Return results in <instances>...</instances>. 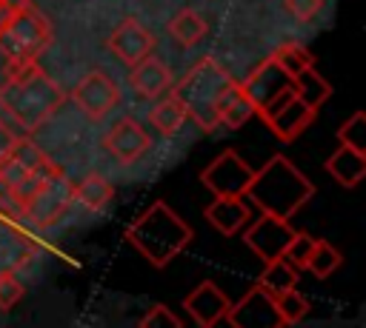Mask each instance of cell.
<instances>
[{
    "mask_svg": "<svg viewBox=\"0 0 366 328\" xmlns=\"http://www.w3.org/2000/svg\"><path fill=\"white\" fill-rule=\"evenodd\" d=\"M9 3H11V6H17V9H20V6H29V3H34V0H9Z\"/></svg>",
    "mask_w": 366,
    "mask_h": 328,
    "instance_id": "cell-34",
    "label": "cell"
},
{
    "mask_svg": "<svg viewBox=\"0 0 366 328\" xmlns=\"http://www.w3.org/2000/svg\"><path fill=\"white\" fill-rule=\"evenodd\" d=\"M326 171L332 174V180L343 188H357L366 177V151L352 148V145H337L329 160H326Z\"/></svg>",
    "mask_w": 366,
    "mask_h": 328,
    "instance_id": "cell-18",
    "label": "cell"
},
{
    "mask_svg": "<svg viewBox=\"0 0 366 328\" xmlns=\"http://www.w3.org/2000/svg\"><path fill=\"white\" fill-rule=\"evenodd\" d=\"M289 88H292V94H295L297 100H303V103L312 106L315 111L332 97V83H329L320 71H315V66L297 71V74L289 80Z\"/></svg>",
    "mask_w": 366,
    "mask_h": 328,
    "instance_id": "cell-21",
    "label": "cell"
},
{
    "mask_svg": "<svg viewBox=\"0 0 366 328\" xmlns=\"http://www.w3.org/2000/svg\"><path fill=\"white\" fill-rule=\"evenodd\" d=\"M252 174H254V168L234 148H226L200 171V183L214 197H243Z\"/></svg>",
    "mask_w": 366,
    "mask_h": 328,
    "instance_id": "cell-7",
    "label": "cell"
},
{
    "mask_svg": "<svg viewBox=\"0 0 366 328\" xmlns=\"http://www.w3.org/2000/svg\"><path fill=\"white\" fill-rule=\"evenodd\" d=\"M272 299H274V308H277L283 325H295L297 319H303V317L309 314V299H306L303 294H297V288L272 294Z\"/></svg>",
    "mask_w": 366,
    "mask_h": 328,
    "instance_id": "cell-27",
    "label": "cell"
},
{
    "mask_svg": "<svg viewBox=\"0 0 366 328\" xmlns=\"http://www.w3.org/2000/svg\"><path fill=\"white\" fill-rule=\"evenodd\" d=\"M71 203H74V183L60 168H51L20 200V208H23V217L26 220H31L40 228H49V225H54L69 211Z\"/></svg>",
    "mask_w": 366,
    "mask_h": 328,
    "instance_id": "cell-6",
    "label": "cell"
},
{
    "mask_svg": "<svg viewBox=\"0 0 366 328\" xmlns=\"http://www.w3.org/2000/svg\"><path fill=\"white\" fill-rule=\"evenodd\" d=\"M312 194L315 183L286 154H274L263 168L252 174L243 197H249L260 211L289 220L312 200Z\"/></svg>",
    "mask_w": 366,
    "mask_h": 328,
    "instance_id": "cell-2",
    "label": "cell"
},
{
    "mask_svg": "<svg viewBox=\"0 0 366 328\" xmlns=\"http://www.w3.org/2000/svg\"><path fill=\"white\" fill-rule=\"evenodd\" d=\"M169 34L174 43H180L183 48L197 46L206 34H209V23L194 11V9H183L169 20Z\"/></svg>",
    "mask_w": 366,
    "mask_h": 328,
    "instance_id": "cell-22",
    "label": "cell"
},
{
    "mask_svg": "<svg viewBox=\"0 0 366 328\" xmlns=\"http://www.w3.org/2000/svg\"><path fill=\"white\" fill-rule=\"evenodd\" d=\"M51 43V23L31 3L20 6L0 29V51L9 63H31Z\"/></svg>",
    "mask_w": 366,
    "mask_h": 328,
    "instance_id": "cell-5",
    "label": "cell"
},
{
    "mask_svg": "<svg viewBox=\"0 0 366 328\" xmlns=\"http://www.w3.org/2000/svg\"><path fill=\"white\" fill-rule=\"evenodd\" d=\"M297 277H300V271H297L289 260L274 257V260H266V268H263V274H260L257 282H260L269 294H280V291L295 288V285H297Z\"/></svg>",
    "mask_w": 366,
    "mask_h": 328,
    "instance_id": "cell-24",
    "label": "cell"
},
{
    "mask_svg": "<svg viewBox=\"0 0 366 328\" xmlns=\"http://www.w3.org/2000/svg\"><path fill=\"white\" fill-rule=\"evenodd\" d=\"M315 108L312 106H306L303 100H297L295 94L289 97V100H283L277 108H272L269 114H263V120H266V125H269V131L277 137V140H283V143H289V140H295L297 134H303L312 123H315Z\"/></svg>",
    "mask_w": 366,
    "mask_h": 328,
    "instance_id": "cell-14",
    "label": "cell"
},
{
    "mask_svg": "<svg viewBox=\"0 0 366 328\" xmlns=\"http://www.w3.org/2000/svg\"><path fill=\"white\" fill-rule=\"evenodd\" d=\"M106 46H109V51H112L120 63H126V66L132 68L134 63H140L143 57H149V54L154 51V34H152L137 17H123V20L112 29Z\"/></svg>",
    "mask_w": 366,
    "mask_h": 328,
    "instance_id": "cell-11",
    "label": "cell"
},
{
    "mask_svg": "<svg viewBox=\"0 0 366 328\" xmlns=\"http://www.w3.org/2000/svg\"><path fill=\"white\" fill-rule=\"evenodd\" d=\"M232 80H234V77H232L214 57H203V60H197V63L183 74V80H174V83H172V91L183 100L186 114H189L203 131H212V128H217V114H214L217 97L223 94V88H226Z\"/></svg>",
    "mask_w": 366,
    "mask_h": 328,
    "instance_id": "cell-4",
    "label": "cell"
},
{
    "mask_svg": "<svg viewBox=\"0 0 366 328\" xmlns=\"http://www.w3.org/2000/svg\"><path fill=\"white\" fill-rule=\"evenodd\" d=\"M157 100V97H154ZM189 120V114H186V106H183V100L169 88V94L163 97V100H157L154 106H152V111H149V123L154 125V131L160 134V137H174L180 128H183V123Z\"/></svg>",
    "mask_w": 366,
    "mask_h": 328,
    "instance_id": "cell-20",
    "label": "cell"
},
{
    "mask_svg": "<svg viewBox=\"0 0 366 328\" xmlns=\"http://www.w3.org/2000/svg\"><path fill=\"white\" fill-rule=\"evenodd\" d=\"M74 200L89 211H103L114 200V185L103 174H86L80 183H74Z\"/></svg>",
    "mask_w": 366,
    "mask_h": 328,
    "instance_id": "cell-23",
    "label": "cell"
},
{
    "mask_svg": "<svg viewBox=\"0 0 366 328\" xmlns=\"http://www.w3.org/2000/svg\"><path fill=\"white\" fill-rule=\"evenodd\" d=\"M172 83H174V77H172L169 66H166L163 60L152 57V54L143 57L140 63H134L132 71H129V86H132L140 97H146V100H154V97L166 94V91L172 88Z\"/></svg>",
    "mask_w": 366,
    "mask_h": 328,
    "instance_id": "cell-16",
    "label": "cell"
},
{
    "mask_svg": "<svg viewBox=\"0 0 366 328\" xmlns=\"http://www.w3.org/2000/svg\"><path fill=\"white\" fill-rule=\"evenodd\" d=\"M137 325H140V328H180L183 322H180V317H174L166 305H152L149 314H146Z\"/></svg>",
    "mask_w": 366,
    "mask_h": 328,
    "instance_id": "cell-31",
    "label": "cell"
},
{
    "mask_svg": "<svg viewBox=\"0 0 366 328\" xmlns=\"http://www.w3.org/2000/svg\"><path fill=\"white\" fill-rule=\"evenodd\" d=\"M206 220L220 234L232 237L240 228H246V222L252 220V208L246 205L243 197H214V203L206 205Z\"/></svg>",
    "mask_w": 366,
    "mask_h": 328,
    "instance_id": "cell-19",
    "label": "cell"
},
{
    "mask_svg": "<svg viewBox=\"0 0 366 328\" xmlns=\"http://www.w3.org/2000/svg\"><path fill=\"white\" fill-rule=\"evenodd\" d=\"M226 322L232 328H283L274 299L260 282H254L252 291H246L237 302H232Z\"/></svg>",
    "mask_w": 366,
    "mask_h": 328,
    "instance_id": "cell-9",
    "label": "cell"
},
{
    "mask_svg": "<svg viewBox=\"0 0 366 328\" xmlns=\"http://www.w3.org/2000/svg\"><path fill=\"white\" fill-rule=\"evenodd\" d=\"M103 148L109 151L112 160H117L120 165H132L137 163L149 148H152V137L146 134V128L134 120V117H120L103 137Z\"/></svg>",
    "mask_w": 366,
    "mask_h": 328,
    "instance_id": "cell-12",
    "label": "cell"
},
{
    "mask_svg": "<svg viewBox=\"0 0 366 328\" xmlns=\"http://www.w3.org/2000/svg\"><path fill=\"white\" fill-rule=\"evenodd\" d=\"M192 237H194L192 225L183 217H177L163 200L152 203L126 228L129 245L154 268H166L177 254H183Z\"/></svg>",
    "mask_w": 366,
    "mask_h": 328,
    "instance_id": "cell-3",
    "label": "cell"
},
{
    "mask_svg": "<svg viewBox=\"0 0 366 328\" xmlns=\"http://www.w3.org/2000/svg\"><path fill=\"white\" fill-rule=\"evenodd\" d=\"M269 57L289 74V80H292L297 71L315 66V57L309 54V48H303V46H297V43H283V46H277Z\"/></svg>",
    "mask_w": 366,
    "mask_h": 328,
    "instance_id": "cell-26",
    "label": "cell"
},
{
    "mask_svg": "<svg viewBox=\"0 0 366 328\" xmlns=\"http://www.w3.org/2000/svg\"><path fill=\"white\" fill-rule=\"evenodd\" d=\"M312 240H315V237H309V234H303V231H295V237L289 240V245H286V251H283V260H289L297 271H303V268H306V257H309V251H312Z\"/></svg>",
    "mask_w": 366,
    "mask_h": 328,
    "instance_id": "cell-30",
    "label": "cell"
},
{
    "mask_svg": "<svg viewBox=\"0 0 366 328\" xmlns=\"http://www.w3.org/2000/svg\"><path fill=\"white\" fill-rule=\"evenodd\" d=\"M26 294L23 280L17 277L14 268H3L0 271V311H11Z\"/></svg>",
    "mask_w": 366,
    "mask_h": 328,
    "instance_id": "cell-28",
    "label": "cell"
},
{
    "mask_svg": "<svg viewBox=\"0 0 366 328\" xmlns=\"http://www.w3.org/2000/svg\"><path fill=\"white\" fill-rule=\"evenodd\" d=\"M283 3L297 23H312L323 11V0H283Z\"/></svg>",
    "mask_w": 366,
    "mask_h": 328,
    "instance_id": "cell-32",
    "label": "cell"
},
{
    "mask_svg": "<svg viewBox=\"0 0 366 328\" xmlns=\"http://www.w3.org/2000/svg\"><path fill=\"white\" fill-rule=\"evenodd\" d=\"M363 128H366V114L363 111H355L340 128H337V140L343 145H352V148H360L363 151Z\"/></svg>",
    "mask_w": 366,
    "mask_h": 328,
    "instance_id": "cell-29",
    "label": "cell"
},
{
    "mask_svg": "<svg viewBox=\"0 0 366 328\" xmlns=\"http://www.w3.org/2000/svg\"><path fill=\"white\" fill-rule=\"evenodd\" d=\"M63 103L66 91L37 66V60L9 63L6 80L0 83V111L17 125V134L37 131Z\"/></svg>",
    "mask_w": 366,
    "mask_h": 328,
    "instance_id": "cell-1",
    "label": "cell"
},
{
    "mask_svg": "<svg viewBox=\"0 0 366 328\" xmlns=\"http://www.w3.org/2000/svg\"><path fill=\"white\" fill-rule=\"evenodd\" d=\"M214 114H217V125H226V128H240L252 120V114H257L252 97L246 94V88L240 86V80H232L223 94L217 97V106H214Z\"/></svg>",
    "mask_w": 366,
    "mask_h": 328,
    "instance_id": "cell-17",
    "label": "cell"
},
{
    "mask_svg": "<svg viewBox=\"0 0 366 328\" xmlns=\"http://www.w3.org/2000/svg\"><path fill=\"white\" fill-rule=\"evenodd\" d=\"M71 103L89 120H103L114 106H120V88L103 68H92L71 88Z\"/></svg>",
    "mask_w": 366,
    "mask_h": 328,
    "instance_id": "cell-8",
    "label": "cell"
},
{
    "mask_svg": "<svg viewBox=\"0 0 366 328\" xmlns=\"http://www.w3.org/2000/svg\"><path fill=\"white\" fill-rule=\"evenodd\" d=\"M240 86L246 88V94L252 97L254 108L260 111V108L269 106L277 94H283V91L289 88V74H286L272 57H266L246 80H240Z\"/></svg>",
    "mask_w": 366,
    "mask_h": 328,
    "instance_id": "cell-15",
    "label": "cell"
},
{
    "mask_svg": "<svg viewBox=\"0 0 366 328\" xmlns=\"http://www.w3.org/2000/svg\"><path fill=\"white\" fill-rule=\"evenodd\" d=\"M340 265H343V254H340L329 240H312V251H309V257H306V268H309L317 280L332 277Z\"/></svg>",
    "mask_w": 366,
    "mask_h": 328,
    "instance_id": "cell-25",
    "label": "cell"
},
{
    "mask_svg": "<svg viewBox=\"0 0 366 328\" xmlns=\"http://www.w3.org/2000/svg\"><path fill=\"white\" fill-rule=\"evenodd\" d=\"M14 11H17V6H11L9 0H0V29L11 20V14H14Z\"/></svg>",
    "mask_w": 366,
    "mask_h": 328,
    "instance_id": "cell-33",
    "label": "cell"
},
{
    "mask_svg": "<svg viewBox=\"0 0 366 328\" xmlns=\"http://www.w3.org/2000/svg\"><path fill=\"white\" fill-rule=\"evenodd\" d=\"M246 225H249V228H246L243 240H246V245H249L263 262H266V260H274V257H283L289 240L295 237V228L289 225V220L274 217V214H266V211H263L254 222L249 220Z\"/></svg>",
    "mask_w": 366,
    "mask_h": 328,
    "instance_id": "cell-10",
    "label": "cell"
},
{
    "mask_svg": "<svg viewBox=\"0 0 366 328\" xmlns=\"http://www.w3.org/2000/svg\"><path fill=\"white\" fill-rule=\"evenodd\" d=\"M183 308L192 314V319H194L197 325L214 328L217 322L226 319V314H229V308H232V299H229L212 280H206V282H200L192 294H186Z\"/></svg>",
    "mask_w": 366,
    "mask_h": 328,
    "instance_id": "cell-13",
    "label": "cell"
}]
</instances>
